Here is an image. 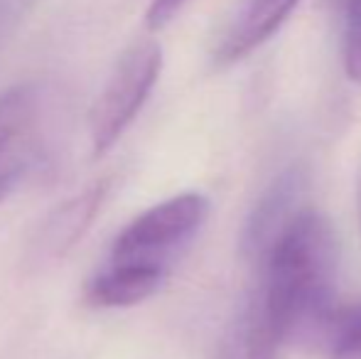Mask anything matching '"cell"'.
Returning <instances> with one entry per match:
<instances>
[{"label":"cell","instance_id":"1","mask_svg":"<svg viewBox=\"0 0 361 359\" xmlns=\"http://www.w3.org/2000/svg\"><path fill=\"white\" fill-rule=\"evenodd\" d=\"M253 264V296L286 342L322 335L337 325L339 239L314 209H298Z\"/></svg>","mask_w":361,"mask_h":359},{"label":"cell","instance_id":"2","mask_svg":"<svg viewBox=\"0 0 361 359\" xmlns=\"http://www.w3.org/2000/svg\"><path fill=\"white\" fill-rule=\"evenodd\" d=\"M209 202L200 192H182L138 214L114 239L109 264L135 266L167 276L182 251L200 234Z\"/></svg>","mask_w":361,"mask_h":359},{"label":"cell","instance_id":"3","mask_svg":"<svg viewBox=\"0 0 361 359\" xmlns=\"http://www.w3.org/2000/svg\"><path fill=\"white\" fill-rule=\"evenodd\" d=\"M162 72V47L152 37L135 39L118 57L89 116L94 158H104L143 111Z\"/></svg>","mask_w":361,"mask_h":359},{"label":"cell","instance_id":"4","mask_svg":"<svg viewBox=\"0 0 361 359\" xmlns=\"http://www.w3.org/2000/svg\"><path fill=\"white\" fill-rule=\"evenodd\" d=\"M42 140V99L30 84L0 94V202L25 180Z\"/></svg>","mask_w":361,"mask_h":359},{"label":"cell","instance_id":"5","mask_svg":"<svg viewBox=\"0 0 361 359\" xmlns=\"http://www.w3.org/2000/svg\"><path fill=\"white\" fill-rule=\"evenodd\" d=\"M111 190V180L104 178L94 185H89L84 192L74 195L64 205H59L52 214L44 219L37 239L32 244V251L37 254V261H57L67 256L76 246V241L89 231L91 221L104 207Z\"/></svg>","mask_w":361,"mask_h":359},{"label":"cell","instance_id":"6","mask_svg":"<svg viewBox=\"0 0 361 359\" xmlns=\"http://www.w3.org/2000/svg\"><path fill=\"white\" fill-rule=\"evenodd\" d=\"M302 185V175L298 170H290L268 187L263 200L253 207L251 217L246 221V229H243L241 246L246 259L256 261L263 254V249L276 239L278 231L288 224L290 217L298 209H302V205H300Z\"/></svg>","mask_w":361,"mask_h":359},{"label":"cell","instance_id":"7","mask_svg":"<svg viewBox=\"0 0 361 359\" xmlns=\"http://www.w3.org/2000/svg\"><path fill=\"white\" fill-rule=\"evenodd\" d=\"M283 345H288L283 332L251 293L228 322L214 359H278Z\"/></svg>","mask_w":361,"mask_h":359},{"label":"cell","instance_id":"8","mask_svg":"<svg viewBox=\"0 0 361 359\" xmlns=\"http://www.w3.org/2000/svg\"><path fill=\"white\" fill-rule=\"evenodd\" d=\"M300 0H248L221 44L216 47V64H233L261 47L281 30Z\"/></svg>","mask_w":361,"mask_h":359},{"label":"cell","instance_id":"9","mask_svg":"<svg viewBox=\"0 0 361 359\" xmlns=\"http://www.w3.org/2000/svg\"><path fill=\"white\" fill-rule=\"evenodd\" d=\"M167 276L155 271L135 269V266H121L109 264L96 273L89 283H86L84 300L91 308H104V310H114V308H133L138 303H145L162 288Z\"/></svg>","mask_w":361,"mask_h":359},{"label":"cell","instance_id":"10","mask_svg":"<svg viewBox=\"0 0 361 359\" xmlns=\"http://www.w3.org/2000/svg\"><path fill=\"white\" fill-rule=\"evenodd\" d=\"M344 18V69L349 79L361 84V0H342Z\"/></svg>","mask_w":361,"mask_h":359},{"label":"cell","instance_id":"11","mask_svg":"<svg viewBox=\"0 0 361 359\" xmlns=\"http://www.w3.org/2000/svg\"><path fill=\"white\" fill-rule=\"evenodd\" d=\"M332 359H361V310L337 320Z\"/></svg>","mask_w":361,"mask_h":359}]
</instances>
